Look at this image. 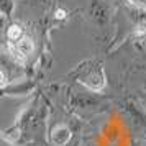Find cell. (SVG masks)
Instances as JSON below:
<instances>
[{"label":"cell","mask_w":146,"mask_h":146,"mask_svg":"<svg viewBox=\"0 0 146 146\" xmlns=\"http://www.w3.org/2000/svg\"><path fill=\"white\" fill-rule=\"evenodd\" d=\"M62 17H64V12H62V10H59V12H58V18H62Z\"/></svg>","instance_id":"obj_5"},{"label":"cell","mask_w":146,"mask_h":146,"mask_svg":"<svg viewBox=\"0 0 146 146\" xmlns=\"http://www.w3.org/2000/svg\"><path fill=\"white\" fill-rule=\"evenodd\" d=\"M7 38L10 43H18L23 38V30L18 25H10L7 30Z\"/></svg>","instance_id":"obj_2"},{"label":"cell","mask_w":146,"mask_h":146,"mask_svg":"<svg viewBox=\"0 0 146 146\" xmlns=\"http://www.w3.org/2000/svg\"><path fill=\"white\" fill-rule=\"evenodd\" d=\"M15 49L18 51V53L27 59L30 54L33 53V49H35V46H33V41L30 40V38H27V36H23L18 43H15Z\"/></svg>","instance_id":"obj_1"},{"label":"cell","mask_w":146,"mask_h":146,"mask_svg":"<svg viewBox=\"0 0 146 146\" xmlns=\"http://www.w3.org/2000/svg\"><path fill=\"white\" fill-rule=\"evenodd\" d=\"M133 7L141 8V10H146V0H130Z\"/></svg>","instance_id":"obj_4"},{"label":"cell","mask_w":146,"mask_h":146,"mask_svg":"<svg viewBox=\"0 0 146 146\" xmlns=\"http://www.w3.org/2000/svg\"><path fill=\"white\" fill-rule=\"evenodd\" d=\"M69 130L67 128H64V126H61V128H58L56 131L53 133V141L56 143V145H64L67 139H69Z\"/></svg>","instance_id":"obj_3"}]
</instances>
